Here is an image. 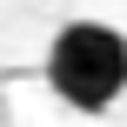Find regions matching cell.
I'll list each match as a JSON object with an SVG mask.
<instances>
[{"label": "cell", "instance_id": "1", "mask_svg": "<svg viewBox=\"0 0 127 127\" xmlns=\"http://www.w3.org/2000/svg\"><path fill=\"white\" fill-rule=\"evenodd\" d=\"M47 87L74 114H107L127 94V33L107 20H67L47 47Z\"/></svg>", "mask_w": 127, "mask_h": 127}]
</instances>
